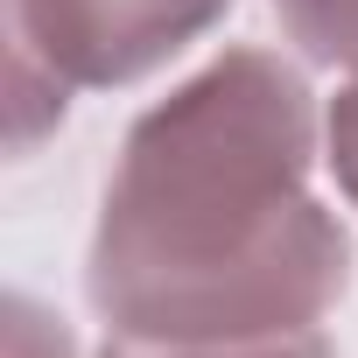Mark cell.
Instances as JSON below:
<instances>
[{"label":"cell","mask_w":358,"mask_h":358,"mask_svg":"<svg viewBox=\"0 0 358 358\" xmlns=\"http://www.w3.org/2000/svg\"><path fill=\"white\" fill-rule=\"evenodd\" d=\"M330 169H337V183H344V197L358 204V78L337 92V106H330Z\"/></svg>","instance_id":"cell-7"},{"label":"cell","mask_w":358,"mask_h":358,"mask_svg":"<svg viewBox=\"0 0 358 358\" xmlns=\"http://www.w3.org/2000/svg\"><path fill=\"white\" fill-rule=\"evenodd\" d=\"M225 8L232 0H8V29L64 85H134Z\"/></svg>","instance_id":"cell-2"},{"label":"cell","mask_w":358,"mask_h":358,"mask_svg":"<svg viewBox=\"0 0 358 358\" xmlns=\"http://www.w3.org/2000/svg\"><path fill=\"white\" fill-rule=\"evenodd\" d=\"M106 358H330L323 330L281 337H113Z\"/></svg>","instance_id":"cell-3"},{"label":"cell","mask_w":358,"mask_h":358,"mask_svg":"<svg viewBox=\"0 0 358 358\" xmlns=\"http://www.w3.org/2000/svg\"><path fill=\"white\" fill-rule=\"evenodd\" d=\"M274 15L302 57L358 78V0H274Z\"/></svg>","instance_id":"cell-4"},{"label":"cell","mask_w":358,"mask_h":358,"mask_svg":"<svg viewBox=\"0 0 358 358\" xmlns=\"http://www.w3.org/2000/svg\"><path fill=\"white\" fill-rule=\"evenodd\" d=\"M8 358H71V330L50 316V309H36V302H8Z\"/></svg>","instance_id":"cell-6"},{"label":"cell","mask_w":358,"mask_h":358,"mask_svg":"<svg viewBox=\"0 0 358 358\" xmlns=\"http://www.w3.org/2000/svg\"><path fill=\"white\" fill-rule=\"evenodd\" d=\"M316 113L267 50L169 92L120 148L92 232V309L113 337H281L344 295L351 246L302 190Z\"/></svg>","instance_id":"cell-1"},{"label":"cell","mask_w":358,"mask_h":358,"mask_svg":"<svg viewBox=\"0 0 358 358\" xmlns=\"http://www.w3.org/2000/svg\"><path fill=\"white\" fill-rule=\"evenodd\" d=\"M64 78L43 64V57H29L22 43L8 50V134H15V155H29L57 120H64Z\"/></svg>","instance_id":"cell-5"}]
</instances>
